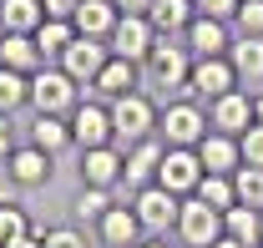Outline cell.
I'll use <instances>...</instances> for the list:
<instances>
[{"mask_svg":"<svg viewBox=\"0 0 263 248\" xmlns=\"http://www.w3.org/2000/svg\"><path fill=\"white\" fill-rule=\"evenodd\" d=\"M238 147H243V167H263V127L253 122L243 137H238Z\"/></svg>","mask_w":263,"mask_h":248,"instance_id":"cell-34","label":"cell"},{"mask_svg":"<svg viewBox=\"0 0 263 248\" xmlns=\"http://www.w3.org/2000/svg\"><path fill=\"white\" fill-rule=\"evenodd\" d=\"M35 223L26 218V208L21 203H0V248L10 243V238H21V233H31Z\"/></svg>","mask_w":263,"mask_h":248,"instance_id":"cell-32","label":"cell"},{"mask_svg":"<svg viewBox=\"0 0 263 248\" xmlns=\"http://www.w3.org/2000/svg\"><path fill=\"white\" fill-rule=\"evenodd\" d=\"M233 187H238V203L243 208H258L263 213V167H238L233 172Z\"/></svg>","mask_w":263,"mask_h":248,"instance_id":"cell-31","label":"cell"},{"mask_svg":"<svg viewBox=\"0 0 263 248\" xmlns=\"http://www.w3.org/2000/svg\"><path fill=\"white\" fill-rule=\"evenodd\" d=\"M162 152H167V142H162V137H147V142L127 147V167H122V187H117V198H122V203H132V192H142V187H152V183H157Z\"/></svg>","mask_w":263,"mask_h":248,"instance_id":"cell-6","label":"cell"},{"mask_svg":"<svg viewBox=\"0 0 263 248\" xmlns=\"http://www.w3.org/2000/svg\"><path fill=\"white\" fill-rule=\"evenodd\" d=\"M117 203H122V198H117L111 187H81V198H76V218L97 228V223H101V218H106V213H111Z\"/></svg>","mask_w":263,"mask_h":248,"instance_id":"cell-29","label":"cell"},{"mask_svg":"<svg viewBox=\"0 0 263 248\" xmlns=\"http://www.w3.org/2000/svg\"><path fill=\"white\" fill-rule=\"evenodd\" d=\"M21 142H15V127H10V117H0V167L10 162V152H15Z\"/></svg>","mask_w":263,"mask_h":248,"instance_id":"cell-38","label":"cell"},{"mask_svg":"<svg viewBox=\"0 0 263 248\" xmlns=\"http://www.w3.org/2000/svg\"><path fill=\"white\" fill-rule=\"evenodd\" d=\"M5 172H10V183L21 187V192H35V187L51 183V172H56V157L41 152V147H31V142H21V147L10 152V162H5Z\"/></svg>","mask_w":263,"mask_h":248,"instance_id":"cell-14","label":"cell"},{"mask_svg":"<svg viewBox=\"0 0 263 248\" xmlns=\"http://www.w3.org/2000/svg\"><path fill=\"white\" fill-rule=\"evenodd\" d=\"M122 167H127V152L122 147H91L81 152V187H122Z\"/></svg>","mask_w":263,"mask_h":248,"instance_id":"cell-16","label":"cell"},{"mask_svg":"<svg viewBox=\"0 0 263 248\" xmlns=\"http://www.w3.org/2000/svg\"><path fill=\"white\" fill-rule=\"evenodd\" d=\"M132 92H142V66L117 61V56L101 66V76L91 81V96H97V101H122V96H132Z\"/></svg>","mask_w":263,"mask_h":248,"instance_id":"cell-18","label":"cell"},{"mask_svg":"<svg viewBox=\"0 0 263 248\" xmlns=\"http://www.w3.org/2000/svg\"><path fill=\"white\" fill-rule=\"evenodd\" d=\"M208 132H213V127H208V107H202V101H193V96L167 101L162 117H157V137H162L167 147H197Z\"/></svg>","mask_w":263,"mask_h":248,"instance_id":"cell-4","label":"cell"},{"mask_svg":"<svg viewBox=\"0 0 263 248\" xmlns=\"http://www.w3.org/2000/svg\"><path fill=\"white\" fill-rule=\"evenodd\" d=\"M71 137H76V152H91V147H111V107L86 96L76 112H71Z\"/></svg>","mask_w":263,"mask_h":248,"instance_id":"cell-12","label":"cell"},{"mask_svg":"<svg viewBox=\"0 0 263 248\" xmlns=\"http://www.w3.org/2000/svg\"><path fill=\"white\" fill-rule=\"evenodd\" d=\"M111 5H117L122 15H147V10H152V0H111Z\"/></svg>","mask_w":263,"mask_h":248,"instance_id":"cell-40","label":"cell"},{"mask_svg":"<svg viewBox=\"0 0 263 248\" xmlns=\"http://www.w3.org/2000/svg\"><path fill=\"white\" fill-rule=\"evenodd\" d=\"M238 92V71H233L228 56H208V61H193V76H187V96L193 101H218V96Z\"/></svg>","mask_w":263,"mask_h":248,"instance_id":"cell-11","label":"cell"},{"mask_svg":"<svg viewBox=\"0 0 263 248\" xmlns=\"http://www.w3.org/2000/svg\"><path fill=\"white\" fill-rule=\"evenodd\" d=\"M31 147H41V152L61 157L76 147V137H71V117H46V112H35L31 117V137H26Z\"/></svg>","mask_w":263,"mask_h":248,"instance_id":"cell-19","label":"cell"},{"mask_svg":"<svg viewBox=\"0 0 263 248\" xmlns=\"http://www.w3.org/2000/svg\"><path fill=\"white\" fill-rule=\"evenodd\" d=\"M41 26H46V5L41 0H0V31L35 36Z\"/></svg>","mask_w":263,"mask_h":248,"instance_id":"cell-24","label":"cell"},{"mask_svg":"<svg viewBox=\"0 0 263 248\" xmlns=\"http://www.w3.org/2000/svg\"><path fill=\"white\" fill-rule=\"evenodd\" d=\"M5 248H46V238H41V223H35L31 233H21V238H10Z\"/></svg>","mask_w":263,"mask_h":248,"instance_id":"cell-39","label":"cell"},{"mask_svg":"<svg viewBox=\"0 0 263 248\" xmlns=\"http://www.w3.org/2000/svg\"><path fill=\"white\" fill-rule=\"evenodd\" d=\"M197 157H202L208 172H238L243 167V147H238V137H228V132H208L197 142Z\"/></svg>","mask_w":263,"mask_h":248,"instance_id":"cell-21","label":"cell"},{"mask_svg":"<svg viewBox=\"0 0 263 248\" xmlns=\"http://www.w3.org/2000/svg\"><path fill=\"white\" fill-rule=\"evenodd\" d=\"M213 248H243V243H238V238H228V233H223V238H218V243H213Z\"/></svg>","mask_w":263,"mask_h":248,"instance_id":"cell-42","label":"cell"},{"mask_svg":"<svg viewBox=\"0 0 263 248\" xmlns=\"http://www.w3.org/2000/svg\"><path fill=\"white\" fill-rule=\"evenodd\" d=\"M71 41H76V26H71V21H46V26L35 31V46H41L46 61H61V51Z\"/></svg>","mask_w":263,"mask_h":248,"instance_id":"cell-30","label":"cell"},{"mask_svg":"<svg viewBox=\"0 0 263 248\" xmlns=\"http://www.w3.org/2000/svg\"><path fill=\"white\" fill-rule=\"evenodd\" d=\"M41 238H46V248H86V233L81 228H41Z\"/></svg>","mask_w":263,"mask_h":248,"instance_id":"cell-35","label":"cell"},{"mask_svg":"<svg viewBox=\"0 0 263 248\" xmlns=\"http://www.w3.org/2000/svg\"><path fill=\"white\" fill-rule=\"evenodd\" d=\"M193 5H197V15H213V21H228V26L238 15V0H193Z\"/></svg>","mask_w":263,"mask_h":248,"instance_id":"cell-36","label":"cell"},{"mask_svg":"<svg viewBox=\"0 0 263 248\" xmlns=\"http://www.w3.org/2000/svg\"><path fill=\"white\" fill-rule=\"evenodd\" d=\"M187 76H193V51L177 41V36H157L152 56L142 61V92L152 96L157 107L187 96Z\"/></svg>","mask_w":263,"mask_h":248,"instance_id":"cell-1","label":"cell"},{"mask_svg":"<svg viewBox=\"0 0 263 248\" xmlns=\"http://www.w3.org/2000/svg\"><path fill=\"white\" fill-rule=\"evenodd\" d=\"M253 117H258V127H263V92L253 96Z\"/></svg>","mask_w":263,"mask_h":248,"instance_id":"cell-43","label":"cell"},{"mask_svg":"<svg viewBox=\"0 0 263 248\" xmlns=\"http://www.w3.org/2000/svg\"><path fill=\"white\" fill-rule=\"evenodd\" d=\"M106 61H111V46H106V41L76 36V41L61 51V61H56V66H61V71L76 81V86H86V92H91V81L101 76V66H106Z\"/></svg>","mask_w":263,"mask_h":248,"instance_id":"cell-10","label":"cell"},{"mask_svg":"<svg viewBox=\"0 0 263 248\" xmlns=\"http://www.w3.org/2000/svg\"><path fill=\"white\" fill-rule=\"evenodd\" d=\"M177 243L182 248H213L223 238V213L208 208L202 198H182V213H177Z\"/></svg>","mask_w":263,"mask_h":248,"instance_id":"cell-5","label":"cell"},{"mask_svg":"<svg viewBox=\"0 0 263 248\" xmlns=\"http://www.w3.org/2000/svg\"><path fill=\"white\" fill-rule=\"evenodd\" d=\"M41 5H46V21H71L81 0H41Z\"/></svg>","mask_w":263,"mask_h":248,"instance_id":"cell-37","label":"cell"},{"mask_svg":"<svg viewBox=\"0 0 263 248\" xmlns=\"http://www.w3.org/2000/svg\"><path fill=\"white\" fill-rule=\"evenodd\" d=\"M97 238H101V248H137L147 238V228H142V218L132 213V203H117V208L97 223Z\"/></svg>","mask_w":263,"mask_h":248,"instance_id":"cell-17","label":"cell"},{"mask_svg":"<svg viewBox=\"0 0 263 248\" xmlns=\"http://www.w3.org/2000/svg\"><path fill=\"white\" fill-rule=\"evenodd\" d=\"M111 107V147H137V142H147V137H157V117H162V107L152 101L147 92H132L122 101H106Z\"/></svg>","mask_w":263,"mask_h":248,"instance_id":"cell-2","label":"cell"},{"mask_svg":"<svg viewBox=\"0 0 263 248\" xmlns=\"http://www.w3.org/2000/svg\"><path fill=\"white\" fill-rule=\"evenodd\" d=\"M106 46H111V56H117V61L142 66L147 56H152V46H157V26H152L147 15H122V21H117V31L106 36Z\"/></svg>","mask_w":263,"mask_h":248,"instance_id":"cell-8","label":"cell"},{"mask_svg":"<svg viewBox=\"0 0 263 248\" xmlns=\"http://www.w3.org/2000/svg\"><path fill=\"white\" fill-rule=\"evenodd\" d=\"M193 15H197L193 0H152V10H147V21L157 26V36H177V41L193 26Z\"/></svg>","mask_w":263,"mask_h":248,"instance_id":"cell-25","label":"cell"},{"mask_svg":"<svg viewBox=\"0 0 263 248\" xmlns=\"http://www.w3.org/2000/svg\"><path fill=\"white\" fill-rule=\"evenodd\" d=\"M117 21H122V10H117L111 0H81L76 15H71L76 36H91V41H106V36L117 31Z\"/></svg>","mask_w":263,"mask_h":248,"instance_id":"cell-20","label":"cell"},{"mask_svg":"<svg viewBox=\"0 0 263 248\" xmlns=\"http://www.w3.org/2000/svg\"><path fill=\"white\" fill-rule=\"evenodd\" d=\"M233 36H263V0H238Z\"/></svg>","mask_w":263,"mask_h":248,"instance_id":"cell-33","label":"cell"},{"mask_svg":"<svg viewBox=\"0 0 263 248\" xmlns=\"http://www.w3.org/2000/svg\"><path fill=\"white\" fill-rule=\"evenodd\" d=\"M182 46L193 51V61L228 56V51H233V26H228V21H213V15H193V26L182 31Z\"/></svg>","mask_w":263,"mask_h":248,"instance_id":"cell-15","label":"cell"},{"mask_svg":"<svg viewBox=\"0 0 263 248\" xmlns=\"http://www.w3.org/2000/svg\"><path fill=\"white\" fill-rule=\"evenodd\" d=\"M132 213L142 218V228H147V233L167 238V233L177 228V213H182V198L152 183V187H142V192H132Z\"/></svg>","mask_w":263,"mask_h":248,"instance_id":"cell-7","label":"cell"},{"mask_svg":"<svg viewBox=\"0 0 263 248\" xmlns=\"http://www.w3.org/2000/svg\"><path fill=\"white\" fill-rule=\"evenodd\" d=\"M202 157H197V147H167L162 152V167H157V187H167V192H177V198H193L197 183H202Z\"/></svg>","mask_w":263,"mask_h":248,"instance_id":"cell-9","label":"cell"},{"mask_svg":"<svg viewBox=\"0 0 263 248\" xmlns=\"http://www.w3.org/2000/svg\"><path fill=\"white\" fill-rule=\"evenodd\" d=\"M253 122H258V117H253V96H248V86H238V92L218 96V101H208V127H213V132L243 137Z\"/></svg>","mask_w":263,"mask_h":248,"instance_id":"cell-13","label":"cell"},{"mask_svg":"<svg viewBox=\"0 0 263 248\" xmlns=\"http://www.w3.org/2000/svg\"><path fill=\"white\" fill-rule=\"evenodd\" d=\"M193 198H202L208 208H218V213H228L238 208V187H233V172H202V183H197Z\"/></svg>","mask_w":263,"mask_h":248,"instance_id":"cell-27","label":"cell"},{"mask_svg":"<svg viewBox=\"0 0 263 248\" xmlns=\"http://www.w3.org/2000/svg\"><path fill=\"white\" fill-rule=\"evenodd\" d=\"M223 233H228V238H238L243 248H263V213L238 203V208H228V213H223Z\"/></svg>","mask_w":263,"mask_h":248,"instance_id":"cell-26","label":"cell"},{"mask_svg":"<svg viewBox=\"0 0 263 248\" xmlns=\"http://www.w3.org/2000/svg\"><path fill=\"white\" fill-rule=\"evenodd\" d=\"M0 66L5 71H41L46 66V56H41V46H35V36H10V31H0Z\"/></svg>","mask_w":263,"mask_h":248,"instance_id":"cell-23","label":"cell"},{"mask_svg":"<svg viewBox=\"0 0 263 248\" xmlns=\"http://www.w3.org/2000/svg\"><path fill=\"white\" fill-rule=\"evenodd\" d=\"M21 107H31V76L0 66V117H15Z\"/></svg>","mask_w":263,"mask_h":248,"instance_id":"cell-28","label":"cell"},{"mask_svg":"<svg viewBox=\"0 0 263 248\" xmlns=\"http://www.w3.org/2000/svg\"><path fill=\"white\" fill-rule=\"evenodd\" d=\"M86 86H76L56 61H46L41 71H31V112H46V117H71L81 101H86Z\"/></svg>","mask_w":263,"mask_h":248,"instance_id":"cell-3","label":"cell"},{"mask_svg":"<svg viewBox=\"0 0 263 248\" xmlns=\"http://www.w3.org/2000/svg\"><path fill=\"white\" fill-rule=\"evenodd\" d=\"M228 61L238 71V86H263V36H233Z\"/></svg>","mask_w":263,"mask_h":248,"instance_id":"cell-22","label":"cell"},{"mask_svg":"<svg viewBox=\"0 0 263 248\" xmlns=\"http://www.w3.org/2000/svg\"><path fill=\"white\" fill-rule=\"evenodd\" d=\"M137 248H167V238H157V233H147V238H142Z\"/></svg>","mask_w":263,"mask_h":248,"instance_id":"cell-41","label":"cell"}]
</instances>
